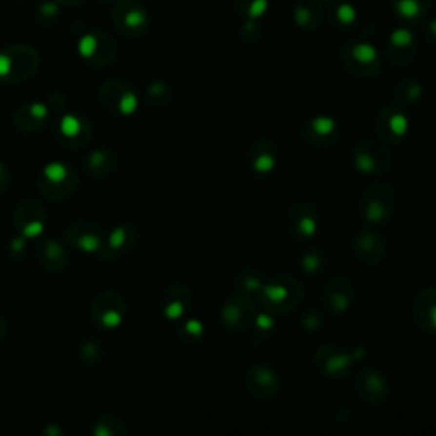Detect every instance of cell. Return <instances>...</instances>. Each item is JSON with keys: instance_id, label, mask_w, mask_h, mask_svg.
Returning a JSON list of instances; mask_svg holds the SVG:
<instances>
[{"instance_id": "obj_4", "label": "cell", "mask_w": 436, "mask_h": 436, "mask_svg": "<svg viewBox=\"0 0 436 436\" xmlns=\"http://www.w3.org/2000/svg\"><path fill=\"white\" fill-rule=\"evenodd\" d=\"M320 228V213L314 203L298 201L292 205L285 217V230L297 240H310Z\"/></svg>"}, {"instance_id": "obj_14", "label": "cell", "mask_w": 436, "mask_h": 436, "mask_svg": "<svg viewBox=\"0 0 436 436\" xmlns=\"http://www.w3.org/2000/svg\"><path fill=\"white\" fill-rule=\"evenodd\" d=\"M193 303V293L184 285H172L162 293L160 310L165 319L178 320L186 316Z\"/></svg>"}, {"instance_id": "obj_17", "label": "cell", "mask_w": 436, "mask_h": 436, "mask_svg": "<svg viewBox=\"0 0 436 436\" xmlns=\"http://www.w3.org/2000/svg\"><path fill=\"white\" fill-rule=\"evenodd\" d=\"M300 268L305 275H319L326 268V254L320 249H309L300 258Z\"/></svg>"}, {"instance_id": "obj_20", "label": "cell", "mask_w": 436, "mask_h": 436, "mask_svg": "<svg viewBox=\"0 0 436 436\" xmlns=\"http://www.w3.org/2000/svg\"><path fill=\"white\" fill-rule=\"evenodd\" d=\"M203 334H205V326L199 319H188L179 329V337L186 342L201 341Z\"/></svg>"}, {"instance_id": "obj_18", "label": "cell", "mask_w": 436, "mask_h": 436, "mask_svg": "<svg viewBox=\"0 0 436 436\" xmlns=\"http://www.w3.org/2000/svg\"><path fill=\"white\" fill-rule=\"evenodd\" d=\"M68 237H70V240L74 242L77 247L84 249V251H96V249L99 247V234L98 232H84L82 234V230H77V228H72L70 232H68Z\"/></svg>"}, {"instance_id": "obj_3", "label": "cell", "mask_w": 436, "mask_h": 436, "mask_svg": "<svg viewBox=\"0 0 436 436\" xmlns=\"http://www.w3.org/2000/svg\"><path fill=\"white\" fill-rule=\"evenodd\" d=\"M351 159L356 171L365 176L383 174L392 164L389 145L380 141L378 138H365L358 141L351 150Z\"/></svg>"}, {"instance_id": "obj_12", "label": "cell", "mask_w": 436, "mask_h": 436, "mask_svg": "<svg viewBox=\"0 0 436 436\" xmlns=\"http://www.w3.org/2000/svg\"><path fill=\"white\" fill-rule=\"evenodd\" d=\"M247 160L256 176H268L275 171L279 162L278 148L268 138H258L249 147Z\"/></svg>"}, {"instance_id": "obj_21", "label": "cell", "mask_w": 436, "mask_h": 436, "mask_svg": "<svg viewBox=\"0 0 436 436\" xmlns=\"http://www.w3.org/2000/svg\"><path fill=\"white\" fill-rule=\"evenodd\" d=\"M109 159H113V154L111 152H104V150H98L91 155L89 159V167L92 169L94 172L101 174V169H106V172L109 171Z\"/></svg>"}, {"instance_id": "obj_24", "label": "cell", "mask_w": 436, "mask_h": 436, "mask_svg": "<svg viewBox=\"0 0 436 436\" xmlns=\"http://www.w3.org/2000/svg\"><path fill=\"white\" fill-rule=\"evenodd\" d=\"M320 324H322V319H320L319 314H317L316 310L307 312L302 319V326H303V329H307V331H316V329L320 327Z\"/></svg>"}, {"instance_id": "obj_23", "label": "cell", "mask_w": 436, "mask_h": 436, "mask_svg": "<svg viewBox=\"0 0 436 436\" xmlns=\"http://www.w3.org/2000/svg\"><path fill=\"white\" fill-rule=\"evenodd\" d=\"M82 128L80 119H77L75 116H65L63 123H61V133L68 138H75V135H79Z\"/></svg>"}, {"instance_id": "obj_19", "label": "cell", "mask_w": 436, "mask_h": 436, "mask_svg": "<svg viewBox=\"0 0 436 436\" xmlns=\"http://www.w3.org/2000/svg\"><path fill=\"white\" fill-rule=\"evenodd\" d=\"M421 92L423 91H421L419 84H416V82H407V80L404 82L400 80L397 84V87L394 89L396 99H399L404 104H413V102H416L421 98Z\"/></svg>"}, {"instance_id": "obj_7", "label": "cell", "mask_w": 436, "mask_h": 436, "mask_svg": "<svg viewBox=\"0 0 436 436\" xmlns=\"http://www.w3.org/2000/svg\"><path fill=\"white\" fill-rule=\"evenodd\" d=\"M245 390L259 400H269L279 392L281 380L269 365H252L244 377Z\"/></svg>"}, {"instance_id": "obj_5", "label": "cell", "mask_w": 436, "mask_h": 436, "mask_svg": "<svg viewBox=\"0 0 436 436\" xmlns=\"http://www.w3.org/2000/svg\"><path fill=\"white\" fill-rule=\"evenodd\" d=\"M258 303L251 297L234 293L227 302L221 305L220 322L225 331L242 332L251 329L254 317L258 314Z\"/></svg>"}, {"instance_id": "obj_27", "label": "cell", "mask_w": 436, "mask_h": 436, "mask_svg": "<svg viewBox=\"0 0 436 436\" xmlns=\"http://www.w3.org/2000/svg\"><path fill=\"white\" fill-rule=\"evenodd\" d=\"M433 242H435V247H436V232H435V235H433Z\"/></svg>"}, {"instance_id": "obj_22", "label": "cell", "mask_w": 436, "mask_h": 436, "mask_svg": "<svg viewBox=\"0 0 436 436\" xmlns=\"http://www.w3.org/2000/svg\"><path fill=\"white\" fill-rule=\"evenodd\" d=\"M43 252H44V259H46V261H55V262L60 261L63 266H65V262H67L65 261L67 258H65L63 247H61L58 242H46L43 247Z\"/></svg>"}, {"instance_id": "obj_15", "label": "cell", "mask_w": 436, "mask_h": 436, "mask_svg": "<svg viewBox=\"0 0 436 436\" xmlns=\"http://www.w3.org/2000/svg\"><path fill=\"white\" fill-rule=\"evenodd\" d=\"M303 138L316 147H322L337 138V121L327 114H320L303 126Z\"/></svg>"}, {"instance_id": "obj_1", "label": "cell", "mask_w": 436, "mask_h": 436, "mask_svg": "<svg viewBox=\"0 0 436 436\" xmlns=\"http://www.w3.org/2000/svg\"><path fill=\"white\" fill-rule=\"evenodd\" d=\"M303 297L305 288L298 278L279 275L268 279L261 293L256 297V303L259 310H266L273 316H283L295 310L302 303Z\"/></svg>"}, {"instance_id": "obj_10", "label": "cell", "mask_w": 436, "mask_h": 436, "mask_svg": "<svg viewBox=\"0 0 436 436\" xmlns=\"http://www.w3.org/2000/svg\"><path fill=\"white\" fill-rule=\"evenodd\" d=\"M356 396L366 404H380L389 396V383L383 375L375 368H363L356 375Z\"/></svg>"}, {"instance_id": "obj_8", "label": "cell", "mask_w": 436, "mask_h": 436, "mask_svg": "<svg viewBox=\"0 0 436 436\" xmlns=\"http://www.w3.org/2000/svg\"><path fill=\"white\" fill-rule=\"evenodd\" d=\"M353 300H355V288L346 276H334L322 288V305L329 314L342 316L351 309Z\"/></svg>"}, {"instance_id": "obj_9", "label": "cell", "mask_w": 436, "mask_h": 436, "mask_svg": "<svg viewBox=\"0 0 436 436\" xmlns=\"http://www.w3.org/2000/svg\"><path fill=\"white\" fill-rule=\"evenodd\" d=\"M316 365L324 375L331 378H342L353 365V356L339 344H324L316 353Z\"/></svg>"}, {"instance_id": "obj_11", "label": "cell", "mask_w": 436, "mask_h": 436, "mask_svg": "<svg viewBox=\"0 0 436 436\" xmlns=\"http://www.w3.org/2000/svg\"><path fill=\"white\" fill-rule=\"evenodd\" d=\"M353 252H355L356 259L363 264L375 266L385 259L387 256V244L373 230H361L355 235L353 238Z\"/></svg>"}, {"instance_id": "obj_26", "label": "cell", "mask_w": 436, "mask_h": 436, "mask_svg": "<svg viewBox=\"0 0 436 436\" xmlns=\"http://www.w3.org/2000/svg\"><path fill=\"white\" fill-rule=\"evenodd\" d=\"M2 181H7V176H5V172H3V165L0 164V182ZM0 188H2V186H0Z\"/></svg>"}, {"instance_id": "obj_2", "label": "cell", "mask_w": 436, "mask_h": 436, "mask_svg": "<svg viewBox=\"0 0 436 436\" xmlns=\"http://www.w3.org/2000/svg\"><path fill=\"white\" fill-rule=\"evenodd\" d=\"M397 206L396 193L385 182H375L368 186L361 195L359 212L368 223L380 225L394 217Z\"/></svg>"}, {"instance_id": "obj_16", "label": "cell", "mask_w": 436, "mask_h": 436, "mask_svg": "<svg viewBox=\"0 0 436 436\" xmlns=\"http://www.w3.org/2000/svg\"><path fill=\"white\" fill-rule=\"evenodd\" d=\"M266 283H268V278H266L264 271L254 268V266H249V268L238 271L237 278H235V293H240V295L251 297V298L256 300V297L261 293Z\"/></svg>"}, {"instance_id": "obj_13", "label": "cell", "mask_w": 436, "mask_h": 436, "mask_svg": "<svg viewBox=\"0 0 436 436\" xmlns=\"http://www.w3.org/2000/svg\"><path fill=\"white\" fill-rule=\"evenodd\" d=\"M416 326L424 332H436V288H423L411 305Z\"/></svg>"}, {"instance_id": "obj_25", "label": "cell", "mask_w": 436, "mask_h": 436, "mask_svg": "<svg viewBox=\"0 0 436 436\" xmlns=\"http://www.w3.org/2000/svg\"><path fill=\"white\" fill-rule=\"evenodd\" d=\"M126 235H128V232L124 230V228H116L109 237V245L113 249L123 247V244L126 242Z\"/></svg>"}, {"instance_id": "obj_6", "label": "cell", "mask_w": 436, "mask_h": 436, "mask_svg": "<svg viewBox=\"0 0 436 436\" xmlns=\"http://www.w3.org/2000/svg\"><path fill=\"white\" fill-rule=\"evenodd\" d=\"M409 131V116L399 106H385L375 118V133L385 145H399Z\"/></svg>"}]
</instances>
